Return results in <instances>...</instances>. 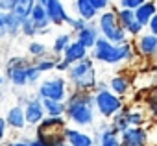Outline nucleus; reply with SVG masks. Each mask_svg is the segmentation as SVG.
I'll return each mask as SVG.
<instances>
[{"label":"nucleus","mask_w":157,"mask_h":146,"mask_svg":"<svg viewBox=\"0 0 157 146\" xmlns=\"http://www.w3.org/2000/svg\"><path fill=\"white\" fill-rule=\"evenodd\" d=\"M122 115H124V118H126V122H128L129 128H144V126H148L151 122L148 118L144 107L139 106V104H131V106L126 104L124 109H122Z\"/></svg>","instance_id":"nucleus-10"},{"label":"nucleus","mask_w":157,"mask_h":146,"mask_svg":"<svg viewBox=\"0 0 157 146\" xmlns=\"http://www.w3.org/2000/svg\"><path fill=\"white\" fill-rule=\"evenodd\" d=\"M68 67H70V65H68L65 59H61V56H59V57H57V61H56V68H54V70H57V72H67V70H68Z\"/></svg>","instance_id":"nucleus-37"},{"label":"nucleus","mask_w":157,"mask_h":146,"mask_svg":"<svg viewBox=\"0 0 157 146\" xmlns=\"http://www.w3.org/2000/svg\"><path fill=\"white\" fill-rule=\"evenodd\" d=\"M89 57L104 65H122V63L133 65L135 61H139L131 46V41H126L122 44H111L102 37L94 43L93 50L89 52Z\"/></svg>","instance_id":"nucleus-2"},{"label":"nucleus","mask_w":157,"mask_h":146,"mask_svg":"<svg viewBox=\"0 0 157 146\" xmlns=\"http://www.w3.org/2000/svg\"><path fill=\"white\" fill-rule=\"evenodd\" d=\"M157 15V4L153 2V0H142V4L133 11V19L146 28V24Z\"/></svg>","instance_id":"nucleus-16"},{"label":"nucleus","mask_w":157,"mask_h":146,"mask_svg":"<svg viewBox=\"0 0 157 146\" xmlns=\"http://www.w3.org/2000/svg\"><path fill=\"white\" fill-rule=\"evenodd\" d=\"M67 120L65 117H44L39 126H35V131H41V133H56V131H63L67 128Z\"/></svg>","instance_id":"nucleus-20"},{"label":"nucleus","mask_w":157,"mask_h":146,"mask_svg":"<svg viewBox=\"0 0 157 146\" xmlns=\"http://www.w3.org/2000/svg\"><path fill=\"white\" fill-rule=\"evenodd\" d=\"M140 4H142V0H120V2H115L117 8H120V10H129V11H135Z\"/></svg>","instance_id":"nucleus-33"},{"label":"nucleus","mask_w":157,"mask_h":146,"mask_svg":"<svg viewBox=\"0 0 157 146\" xmlns=\"http://www.w3.org/2000/svg\"><path fill=\"white\" fill-rule=\"evenodd\" d=\"M6 133H8V126H6V122H4V117H0V144H2Z\"/></svg>","instance_id":"nucleus-38"},{"label":"nucleus","mask_w":157,"mask_h":146,"mask_svg":"<svg viewBox=\"0 0 157 146\" xmlns=\"http://www.w3.org/2000/svg\"><path fill=\"white\" fill-rule=\"evenodd\" d=\"M2 83H4V76L0 74V87H2Z\"/></svg>","instance_id":"nucleus-43"},{"label":"nucleus","mask_w":157,"mask_h":146,"mask_svg":"<svg viewBox=\"0 0 157 146\" xmlns=\"http://www.w3.org/2000/svg\"><path fill=\"white\" fill-rule=\"evenodd\" d=\"M131 46H133L139 61H153V57L157 54V35L144 32L131 41Z\"/></svg>","instance_id":"nucleus-8"},{"label":"nucleus","mask_w":157,"mask_h":146,"mask_svg":"<svg viewBox=\"0 0 157 146\" xmlns=\"http://www.w3.org/2000/svg\"><path fill=\"white\" fill-rule=\"evenodd\" d=\"M65 120L78 128H89L96 122V111L93 102V93L68 91L65 98ZM76 128V129H78Z\"/></svg>","instance_id":"nucleus-1"},{"label":"nucleus","mask_w":157,"mask_h":146,"mask_svg":"<svg viewBox=\"0 0 157 146\" xmlns=\"http://www.w3.org/2000/svg\"><path fill=\"white\" fill-rule=\"evenodd\" d=\"M109 126L117 131V133H122L124 129H128L129 126H128V122H126V118H124V115H122V111L120 113H117L111 120H109Z\"/></svg>","instance_id":"nucleus-29"},{"label":"nucleus","mask_w":157,"mask_h":146,"mask_svg":"<svg viewBox=\"0 0 157 146\" xmlns=\"http://www.w3.org/2000/svg\"><path fill=\"white\" fill-rule=\"evenodd\" d=\"M93 102H94V111L104 118V120H111L117 113H120L126 106L124 98L115 96L109 89L105 91H98L93 93Z\"/></svg>","instance_id":"nucleus-5"},{"label":"nucleus","mask_w":157,"mask_h":146,"mask_svg":"<svg viewBox=\"0 0 157 146\" xmlns=\"http://www.w3.org/2000/svg\"><path fill=\"white\" fill-rule=\"evenodd\" d=\"M4 122L10 129L15 131H24L26 129V122H24V113H22V106H11L6 115H4Z\"/></svg>","instance_id":"nucleus-17"},{"label":"nucleus","mask_w":157,"mask_h":146,"mask_svg":"<svg viewBox=\"0 0 157 146\" xmlns=\"http://www.w3.org/2000/svg\"><path fill=\"white\" fill-rule=\"evenodd\" d=\"M57 57L59 56H44V57H41V59H35L33 61V65L37 67V70L41 72V74H43V72H50V70H54L56 68V61H57Z\"/></svg>","instance_id":"nucleus-27"},{"label":"nucleus","mask_w":157,"mask_h":146,"mask_svg":"<svg viewBox=\"0 0 157 146\" xmlns=\"http://www.w3.org/2000/svg\"><path fill=\"white\" fill-rule=\"evenodd\" d=\"M30 65V59L24 57V56H15V57H10L8 63H6V78L10 80V83L13 87H26L28 82H26V72L24 68Z\"/></svg>","instance_id":"nucleus-7"},{"label":"nucleus","mask_w":157,"mask_h":146,"mask_svg":"<svg viewBox=\"0 0 157 146\" xmlns=\"http://www.w3.org/2000/svg\"><path fill=\"white\" fill-rule=\"evenodd\" d=\"M107 89H109L115 96L124 98L128 93H131V89H133V80H131L128 74H124V72H118V74H115V76L107 82Z\"/></svg>","instance_id":"nucleus-14"},{"label":"nucleus","mask_w":157,"mask_h":146,"mask_svg":"<svg viewBox=\"0 0 157 146\" xmlns=\"http://www.w3.org/2000/svg\"><path fill=\"white\" fill-rule=\"evenodd\" d=\"M61 133H63V139H65L67 146H94V139L87 131H82V129L67 126Z\"/></svg>","instance_id":"nucleus-13"},{"label":"nucleus","mask_w":157,"mask_h":146,"mask_svg":"<svg viewBox=\"0 0 157 146\" xmlns=\"http://www.w3.org/2000/svg\"><path fill=\"white\" fill-rule=\"evenodd\" d=\"M35 139L41 140L44 146H67L61 131H56V133H41V131H35Z\"/></svg>","instance_id":"nucleus-23"},{"label":"nucleus","mask_w":157,"mask_h":146,"mask_svg":"<svg viewBox=\"0 0 157 146\" xmlns=\"http://www.w3.org/2000/svg\"><path fill=\"white\" fill-rule=\"evenodd\" d=\"M100 39V32H98V28H96V24L94 22H87V26L82 30V32H78V33H74V41L76 43H80L85 50H93V46H94V43Z\"/></svg>","instance_id":"nucleus-15"},{"label":"nucleus","mask_w":157,"mask_h":146,"mask_svg":"<svg viewBox=\"0 0 157 146\" xmlns=\"http://www.w3.org/2000/svg\"><path fill=\"white\" fill-rule=\"evenodd\" d=\"M96 82V68L91 57H85L80 63L70 65L67 70V83H70V91L93 93Z\"/></svg>","instance_id":"nucleus-3"},{"label":"nucleus","mask_w":157,"mask_h":146,"mask_svg":"<svg viewBox=\"0 0 157 146\" xmlns=\"http://www.w3.org/2000/svg\"><path fill=\"white\" fill-rule=\"evenodd\" d=\"M22 113H24V122L26 126H39V122L44 118V109H43V104H41V98H28L24 107H22Z\"/></svg>","instance_id":"nucleus-11"},{"label":"nucleus","mask_w":157,"mask_h":146,"mask_svg":"<svg viewBox=\"0 0 157 146\" xmlns=\"http://www.w3.org/2000/svg\"><path fill=\"white\" fill-rule=\"evenodd\" d=\"M44 11L50 26H65L70 19V13L65 10V4L59 0H44Z\"/></svg>","instance_id":"nucleus-9"},{"label":"nucleus","mask_w":157,"mask_h":146,"mask_svg":"<svg viewBox=\"0 0 157 146\" xmlns=\"http://www.w3.org/2000/svg\"><path fill=\"white\" fill-rule=\"evenodd\" d=\"M0 102H2V94H0Z\"/></svg>","instance_id":"nucleus-44"},{"label":"nucleus","mask_w":157,"mask_h":146,"mask_svg":"<svg viewBox=\"0 0 157 146\" xmlns=\"http://www.w3.org/2000/svg\"><path fill=\"white\" fill-rule=\"evenodd\" d=\"M46 44L44 43H41V41H32L30 44H28V54H30V57L35 61V59H41V57H44L46 56Z\"/></svg>","instance_id":"nucleus-28"},{"label":"nucleus","mask_w":157,"mask_h":146,"mask_svg":"<svg viewBox=\"0 0 157 146\" xmlns=\"http://www.w3.org/2000/svg\"><path fill=\"white\" fill-rule=\"evenodd\" d=\"M6 37V30H4V26H0V39H4Z\"/></svg>","instance_id":"nucleus-41"},{"label":"nucleus","mask_w":157,"mask_h":146,"mask_svg":"<svg viewBox=\"0 0 157 146\" xmlns=\"http://www.w3.org/2000/svg\"><path fill=\"white\" fill-rule=\"evenodd\" d=\"M124 32H126V35H129V37H133V39H135V37H139L140 33H144V32H146V28H144V26H140L137 21H133L131 24H128V28H126Z\"/></svg>","instance_id":"nucleus-31"},{"label":"nucleus","mask_w":157,"mask_h":146,"mask_svg":"<svg viewBox=\"0 0 157 146\" xmlns=\"http://www.w3.org/2000/svg\"><path fill=\"white\" fill-rule=\"evenodd\" d=\"M13 142H15V146H28L30 139H28V137H21V139H17V140H13Z\"/></svg>","instance_id":"nucleus-39"},{"label":"nucleus","mask_w":157,"mask_h":146,"mask_svg":"<svg viewBox=\"0 0 157 146\" xmlns=\"http://www.w3.org/2000/svg\"><path fill=\"white\" fill-rule=\"evenodd\" d=\"M118 140H120V146H148L146 126L124 129L122 133H118Z\"/></svg>","instance_id":"nucleus-12"},{"label":"nucleus","mask_w":157,"mask_h":146,"mask_svg":"<svg viewBox=\"0 0 157 146\" xmlns=\"http://www.w3.org/2000/svg\"><path fill=\"white\" fill-rule=\"evenodd\" d=\"M33 2H35V0H15V6H13L11 13L17 19L26 21V19H30V11L33 8Z\"/></svg>","instance_id":"nucleus-24"},{"label":"nucleus","mask_w":157,"mask_h":146,"mask_svg":"<svg viewBox=\"0 0 157 146\" xmlns=\"http://www.w3.org/2000/svg\"><path fill=\"white\" fill-rule=\"evenodd\" d=\"M109 4H111L109 0H91V6H93V10L96 11V15L107 11V10H109Z\"/></svg>","instance_id":"nucleus-35"},{"label":"nucleus","mask_w":157,"mask_h":146,"mask_svg":"<svg viewBox=\"0 0 157 146\" xmlns=\"http://www.w3.org/2000/svg\"><path fill=\"white\" fill-rule=\"evenodd\" d=\"M44 117H65V102H52V100H41Z\"/></svg>","instance_id":"nucleus-25"},{"label":"nucleus","mask_w":157,"mask_h":146,"mask_svg":"<svg viewBox=\"0 0 157 146\" xmlns=\"http://www.w3.org/2000/svg\"><path fill=\"white\" fill-rule=\"evenodd\" d=\"M30 21L33 22L37 33L43 32V30H48L52 28L48 19H46V11H44V0H39V2H33V8L30 11Z\"/></svg>","instance_id":"nucleus-18"},{"label":"nucleus","mask_w":157,"mask_h":146,"mask_svg":"<svg viewBox=\"0 0 157 146\" xmlns=\"http://www.w3.org/2000/svg\"><path fill=\"white\" fill-rule=\"evenodd\" d=\"M2 24H4L6 35L15 37V35L21 33V24H22V21L17 19L13 13H2Z\"/></svg>","instance_id":"nucleus-22"},{"label":"nucleus","mask_w":157,"mask_h":146,"mask_svg":"<svg viewBox=\"0 0 157 146\" xmlns=\"http://www.w3.org/2000/svg\"><path fill=\"white\" fill-rule=\"evenodd\" d=\"M28 146H44V144H43L41 140H37V139L33 137V139H30V142H28Z\"/></svg>","instance_id":"nucleus-40"},{"label":"nucleus","mask_w":157,"mask_h":146,"mask_svg":"<svg viewBox=\"0 0 157 146\" xmlns=\"http://www.w3.org/2000/svg\"><path fill=\"white\" fill-rule=\"evenodd\" d=\"M15 0H0V13H11Z\"/></svg>","instance_id":"nucleus-36"},{"label":"nucleus","mask_w":157,"mask_h":146,"mask_svg":"<svg viewBox=\"0 0 157 146\" xmlns=\"http://www.w3.org/2000/svg\"><path fill=\"white\" fill-rule=\"evenodd\" d=\"M94 24H96V28L100 32V37L105 39L107 43H111V44H122V43L128 41L126 32L118 26L117 17H115V13L111 10L100 13L96 17V21H94Z\"/></svg>","instance_id":"nucleus-4"},{"label":"nucleus","mask_w":157,"mask_h":146,"mask_svg":"<svg viewBox=\"0 0 157 146\" xmlns=\"http://www.w3.org/2000/svg\"><path fill=\"white\" fill-rule=\"evenodd\" d=\"M74 11H76L78 19H82L85 22H94L96 17H98L96 11L91 6V0H76L74 2Z\"/></svg>","instance_id":"nucleus-21"},{"label":"nucleus","mask_w":157,"mask_h":146,"mask_svg":"<svg viewBox=\"0 0 157 146\" xmlns=\"http://www.w3.org/2000/svg\"><path fill=\"white\" fill-rule=\"evenodd\" d=\"M24 72H26V82H28V83H37V82L41 80V76H43L33 63H30V65L24 68Z\"/></svg>","instance_id":"nucleus-30"},{"label":"nucleus","mask_w":157,"mask_h":146,"mask_svg":"<svg viewBox=\"0 0 157 146\" xmlns=\"http://www.w3.org/2000/svg\"><path fill=\"white\" fill-rule=\"evenodd\" d=\"M85 57H89V50H85L80 43H76V41H72V43L63 50V54H61V59H65L68 65L80 63V61H83Z\"/></svg>","instance_id":"nucleus-19"},{"label":"nucleus","mask_w":157,"mask_h":146,"mask_svg":"<svg viewBox=\"0 0 157 146\" xmlns=\"http://www.w3.org/2000/svg\"><path fill=\"white\" fill-rule=\"evenodd\" d=\"M0 146H15V142H13V140H8V142H2Z\"/></svg>","instance_id":"nucleus-42"},{"label":"nucleus","mask_w":157,"mask_h":146,"mask_svg":"<svg viewBox=\"0 0 157 146\" xmlns=\"http://www.w3.org/2000/svg\"><path fill=\"white\" fill-rule=\"evenodd\" d=\"M68 83L63 76L43 80L37 87V98L41 100H52V102H65L68 94Z\"/></svg>","instance_id":"nucleus-6"},{"label":"nucleus","mask_w":157,"mask_h":146,"mask_svg":"<svg viewBox=\"0 0 157 146\" xmlns=\"http://www.w3.org/2000/svg\"><path fill=\"white\" fill-rule=\"evenodd\" d=\"M67 24L70 26V30L74 32V33H78V32H82L85 26H87V22L85 21H82V19H78V17H72L70 15V19L67 21Z\"/></svg>","instance_id":"nucleus-34"},{"label":"nucleus","mask_w":157,"mask_h":146,"mask_svg":"<svg viewBox=\"0 0 157 146\" xmlns=\"http://www.w3.org/2000/svg\"><path fill=\"white\" fill-rule=\"evenodd\" d=\"M72 41H74L72 33H59V35L54 39V43H52V50H54V54H56V56H61L63 50H65Z\"/></svg>","instance_id":"nucleus-26"},{"label":"nucleus","mask_w":157,"mask_h":146,"mask_svg":"<svg viewBox=\"0 0 157 146\" xmlns=\"http://www.w3.org/2000/svg\"><path fill=\"white\" fill-rule=\"evenodd\" d=\"M21 33H22L24 37H35V35H37V30H35V26H33V22H32L30 19L22 21V24H21Z\"/></svg>","instance_id":"nucleus-32"}]
</instances>
